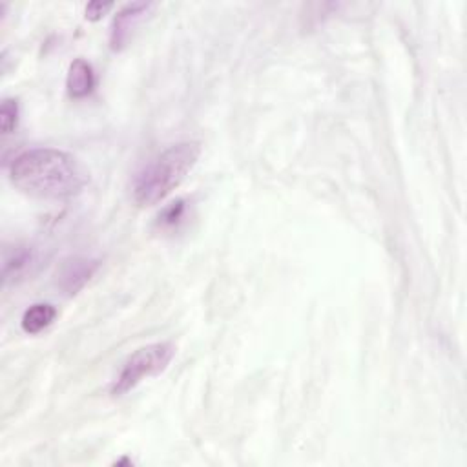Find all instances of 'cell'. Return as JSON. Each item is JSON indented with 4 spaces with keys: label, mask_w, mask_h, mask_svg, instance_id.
Returning <instances> with one entry per match:
<instances>
[{
    "label": "cell",
    "mask_w": 467,
    "mask_h": 467,
    "mask_svg": "<svg viewBox=\"0 0 467 467\" xmlns=\"http://www.w3.org/2000/svg\"><path fill=\"white\" fill-rule=\"evenodd\" d=\"M57 317V308L51 303H35L22 316V328L27 334H38L53 323Z\"/></svg>",
    "instance_id": "8"
},
{
    "label": "cell",
    "mask_w": 467,
    "mask_h": 467,
    "mask_svg": "<svg viewBox=\"0 0 467 467\" xmlns=\"http://www.w3.org/2000/svg\"><path fill=\"white\" fill-rule=\"evenodd\" d=\"M153 7L151 2H131L122 5L117 15L111 20V29H109V46L113 51L122 49L133 29L139 26V22L148 15V11Z\"/></svg>",
    "instance_id": "6"
},
{
    "label": "cell",
    "mask_w": 467,
    "mask_h": 467,
    "mask_svg": "<svg viewBox=\"0 0 467 467\" xmlns=\"http://www.w3.org/2000/svg\"><path fill=\"white\" fill-rule=\"evenodd\" d=\"M113 7L111 2H89L86 5V16L89 20H99L102 15H106Z\"/></svg>",
    "instance_id": "11"
},
{
    "label": "cell",
    "mask_w": 467,
    "mask_h": 467,
    "mask_svg": "<svg viewBox=\"0 0 467 467\" xmlns=\"http://www.w3.org/2000/svg\"><path fill=\"white\" fill-rule=\"evenodd\" d=\"M175 356V345L171 341H157L137 348L122 363L117 378L111 383V394L122 396L133 390L146 378L159 376L168 368Z\"/></svg>",
    "instance_id": "3"
},
{
    "label": "cell",
    "mask_w": 467,
    "mask_h": 467,
    "mask_svg": "<svg viewBox=\"0 0 467 467\" xmlns=\"http://www.w3.org/2000/svg\"><path fill=\"white\" fill-rule=\"evenodd\" d=\"M18 124V102L15 99H4L0 106V128L4 135L15 131Z\"/></svg>",
    "instance_id": "10"
},
{
    "label": "cell",
    "mask_w": 467,
    "mask_h": 467,
    "mask_svg": "<svg viewBox=\"0 0 467 467\" xmlns=\"http://www.w3.org/2000/svg\"><path fill=\"white\" fill-rule=\"evenodd\" d=\"M44 265V255L38 246L16 243L4 246L2 252V281L4 285H16L35 275Z\"/></svg>",
    "instance_id": "4"
},
{
    "label": "cell",
    "mask_w": 467,
    "mask_h": 467,
    "mask_svg": "<svg viewBox=\"0 0 467 467\" xmlns=\"http://www.w3.org/2000/svg\"><path fill=\"white\" fill-rule=\"evenodd\" d=\"M100 268V259L97 257H86V255H71L66 257L55 274V285L57 288L71 297L77 296L97 274Z\"/></svg>",
    "instance_id": "5"
},
{
    "label": "cell",
    "mask_w": 467,
    "mask_h": 467,
    "mask_svg": "<svg viewBox=\"0 0 467 467\" xmlns=\"http://www.w3.org/2000/svg\"><path fill=\"white\" fill-rule=\"evenodd\" d=\"M11 182L38 199H71L88 184V171L78 159L57 148H33L9 164Z\"/></svg>",
    "instance_id": "1"
},
{
    "label": "cell",
    "mask_w": 467,
    "mask_h": 467,
    "mask_svg": "<svg viewBox=\"0 0 467 467\" xmlns=\"http://www.w3.org/2000/svg\"><path fill=\"white\" fill-rule=\"evenodd\" d=\"M199 155L197 140H181L159 151L137 171L131 184L133 201L142 208L159 204L193 170Z\"/></svg>",
    "instance_id": "2"
},
{
    "label": "cell",
    "mask_w": 467,
    "mask_h": 467,
    "mask_svg": "<svg viewBox=\"0 0 467 467\" xmlns=\"http://www.w3.org/2000/svg\"><path fill=\"white\" fill-rule=\"evenodd\" d=\"M66 88H67L69 97H73V99L88 97L95 88L93 66L84 58H75L67 69Z\"/></svg>",
    "instance_id": "7"
},
{
    "label": "cell",
    "mask_w": 467,
    "mask_h": 467,
    "mask_svg": "<svg viewBox=\"0 0 467 467\" xmlns=\"http://www.w3.org/2000/svg\"><path fill=\"white\" fill-rule=\"evenodd\" d=\"M184 217H186V202L182 199H179V201L171 202L170 206H166L162 210V213H159L157 226L161 230L173 232L179 228V224L184 221Z\"/></svg>",
    "instance_id": "9"
}]
</instances>
